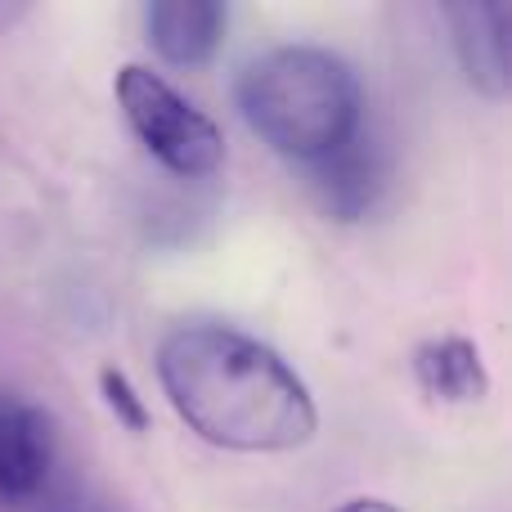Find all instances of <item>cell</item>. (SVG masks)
<instances>
[{
    "mask_svg": "<svg viewBox=\"0 0 512 512\" xmlns=\"http://www.w3.org/2000/svg\"><path fill=\"white\" fill-rule=\"evenodd\" d=\"M158 382L189 432L221 450L283 454L319 432L301 373L274 346L230 324L194 319L171 328L158 342Z\"/></svg>",
    "mask_w": 512,
    "mask_h": 512,
    "instance_id": "1",
    "label": "cell"
},
{
    "mask_svg": "<svg viewBox=\"0 0 512 512\" xmlns=\"http://www.w3.org/2000/svg\"><path fill=\"white\" fill-rule=\"evenodd\" d=\"M239 108L274 153L315 167L360 135L364 95L342 54L319 45H279L243 68Z\"/></svg>",
    "mask_w": 512,
    "mask_h": 512,
    "instance_id": "2",
    "label": "cell"
},
{
    "mask_svg": "<svg viewBox=\"0 0 512 512\" xmlns=\"http://www.w3.org/2000/svg\"><path fill=\"white\" fill-rule=\"evenodd\" d=\"M117 104L126 113V126L135 131V140L149 149V158H158L171 176L203 180L212 171H221L225 162V135L212 117L198 104H189L162 72L144 68V63H126L113 81Z\"/></svg>",
    "mask_w": 512,
    "mask_h": 512,
    "instance_id": "3",
    "label": "cell"
},
{
    "mask_svg": "<svg viewBox=\"0 0 512 512\" xmlns=\"http://www.w3.org/2000/svg\"><path fill=\"white\" fill-rule=\"evenodd\" d=\"M54 450V418L32 400L0 396V508L23 504L50 481Z\"/></svg>",
    "mask_w": 512,
    "mask_h": 512,
    "instance_id": "4",
    "label": "cell"
},
{
    "mask_svg": "<svg viewBox=\"0 0 512 512\" xmlns=\"http://www.w3.org/2000/svg\"><path fill=\"white\" fill-rule=\"evenodd\" d=\"M230 9L221 0H153L144 5V36L176 68H203L221 50Z\"/></svg>",
    "mask_w": 512,
    "mask_h": 512,
    "instance_id": "5",
    "label": "cell"
},
{
    "mask_svg": "<svg viewBox=\"0 0 512 512\" xmlns=\"http://www.w3.org/2000/svg\"><path fill=\"white\" fill-rule=\"evenodd\" d=\"M454 50L463 59V72L486 95H508V5L477 0V5H454Z\"/></svg>",
    "mask_w": 512,
    "mask_h": 512,
    "instance_id": "6",
    "label": "cell"
},
{
    "mask_svg": "<svg viewBox=\"0 0 512 512\" xmlns=\"http://www.w3.org/2000/svg\"><path fill=\"white\" fill-rule=\"evenodd\" d=\"M409 364H414L418 387L441 405H481L490 396V369L472 337H427Z\"/></svg>",
    "mask_w": 512,
    "mask_h": 512,
    "instance_id": "7",
    "label": "cell"
},
{
    "mask_svg": "<svg viewBox=\"0 0 512 512\" xmlns=\"http://www.w3.org/2000/svg\"><path fill=\"white\" fill-rule=\"evenodd\" d=\"M360 135H355L346 149H337L333 158H324V162H315V171H319V194H324V207L328 212H337L342 221H351V216H360L364 207H369V198H373V185H378V171H373V158L360 149Z\"/></svg>",
    "mask_w": 512,
    "mask_h": 512,
    "instance_id": "8",
    "label": "cell"
},
{
    "mask_svg": "<svg viewBox=\"0 0 512 512\" xmlns=\"http://www.w3.org/2000/svg\"><path fill=\"white\" fill-rule=\"evenodd\" d=\"M99 396H104L108 414H113L126 432H149V405H144L135 382L126 378L117 364H104V369H99Z\"/></svg>",
    "mask_w": 512,
    "mask_h": 512,
    "instance_id": "9",
    "label": "cell"
},
{
    "mask_svg": "<svg viewBox=\"0 0 512 512\" xmlns=\"http://www.w3.org/2000/svg\"><path fill=\"white\" fill-rule=\"evenodd\" d=\"M333 512H405V508L387 504V499H373V495H364V499H346V504H342V508H333Z\"/></svg>",
    "mask_w": 512,
    "mask_h": 512,
    "instance_id": "10",
    "label": "cell"
}]
</instances>
